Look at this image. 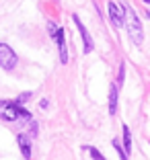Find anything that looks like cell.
<instances>
[{"instance_id": "obj_1", "label": "cell", "mask_w": 150, "mask_h": 160, "mask_svg": "<svg viewBox=\"0 0 150 160\" xmlns=\"http://www.w3.org/2000/svg\"><path fill=\"white\" fill-rule=\"evenodd\" d=\"M0 119H4V121H31V113L19 101H0Z\"/></svg>"}, {"instance_id": "obj_2", "label": "cell", "mask_w": 150, "mask_h": 160, "mask_svg": "<svg viewBox=\"0 0 150 160\" xmlns=\"http://www.w3.org/2000/svg\"><path fill=\"white\" fill-rule=\"evenodd\" d=\"M122 8H123V12H126V27H127V35H130L132 43L142 45V41H144V29H142V23H140V19H138L136 10L132 8L127 2H123Z\"/></svg>"}, {"instance_id": "obj_3", "label": "cell", "mask_w": 150, "mask_h": 160, "mask_svg": "<svg viewBox=\"0 0 150 160\" xmlns=\"http://www.w3.org/2000/svg\"><path fill=\"white\" fill-rule=\"evenodd\" d=\"M17 53L13 52V47L6 45V43H0V68H4V70H14L17 68Z\"/></svg>"}, {"instance_id": "obj_4", "label": "cell", "mask_w": 150, "mask_h": 160, "mask_svg": "<svg viewBox=\"0 0 150 160\" xmlns=\"http://www.w3.org/2000/svg\"><path fill=\"white\" fill-rule=\"evenodd\" d=\"M107 10H109V19H111V23L115 25V27H122L123 21H126V12H122V6H117L115 2H109Z\"/></svg>"}, {"instance_id": "obj_5", "label": "cell", "mask_w": 150, "mask_h": 160, "mask_svg": "<svg viewBox=\"0 0 150 160\" xmlns=\"http://www.w3.org/2000/svg\"><path fill=\"white\" fill-rule=\"evenodd\" d=\"M74 19V23H76V27H78V33H80V37H82V41H85V53H91L93 52V37L89 35V31H86V27L82 23H80V19L78 17H72Z\"/></svg>"}, {"instance_id": "obj_6", "label": "cell", "mask_w": 150, "mask_h": 160, "mask_svg": "<svg viewBox=\"0 0 150 160\" xmlns=\"http://www.w3.org/2000/svg\"><path fill=\"white\" fill-rule=\"evenodd\" d=\"M56 41H58V49H60V62L66 64L68 62V49H66V33L64 29L58 27V33H56Z\"/></svg>"}, {"instance_id": "obj_7", "label": "cell", "mask_w": 150, "mask_h": 160, "mask_svg": "<svg viewBox=\"0 0 150 160\" xmlns=\"http://www.w3.org/2000/svg\"><path fill=\"white\" fill-rule=\"evenodd\" d=\"M17 144H19V148H21L25 158H31V140H29V136L19 133V136H17Z\"/></svg>"}, {"instance_id": "obj_8", "label": "cell", "mask_w": 150, "mask_h": 160, "mask_svg": "<svg viewBox=\"0 0 150 160\" xmlns=\"http://www.w3.org/2000/svg\"><path fill=\"white\" fill-rule=\"evenodd\" d=\"M117 84H111V88H109V113L115 115V111H117Z\"/></svg>"}, {"instance_id": "obj_9", "label": "cell", "mask_w": 150, "mask_h": 160, "mask_svg": "<svg viewBox=\"0 0 150 160\" xmlns=\"http://www.w3.org/2000/svg\"><path fill=\"white\" fill-rule=\"evenodd\" d=\"M123 148H126L127 154L132 152V133H130V127L127 125H123Z\"/></svg>"}, {"instance_id": "obj_10", "label": "cell", "mask_w": 150, "mask_h": 160, "mask_svg": "<svg viewBox=\"0 0 150 160\" xmlns=\"http://www.w3.org/2000/svg\"><path fill=\"white\" fill-rule=\"evenodd\" d=\"M113 148L117 150V154H119V158H122V160L127 158V152H126V148H123V144H119V140H113Z\"/></svg>"}, {"instance_id": "obj_11", "label": "cell", "mask_w": 150, "mask_h": 160, "mask_svg": "<svg viewBox=\"0 0 150 160\" xmlns=\"http://www.w3.org/2000/svg\"><path fill=\"white\" fill-rule=\"evenodd\" d=\"M123 78H126V64H119V72H117V86L123 84Z\"/></svg>"}, {"instance_id": "obj_12", "label": "cell", "mask_w": 150, "mask_h": 160, "mask_svg": "<svg viewBox=\"0 0 150 160\" xmlns=\"http://www.w3.org/2000/svg\"><path fill=\"white\" fill-rule=\"evenodd\" d=\"M85 150H86V152H89V154H91V156H93V158H95V160H103V158H105V156H103V154H101V152H99V150H97V148H91V146H89V148H85Z\"/></svg>"}, {"instance_id": "obj_13", "label": "cell", "mask_w": 150, "mask_h": 160, "mask_svg": "<svg viewBox=\"0 0 150 160\" xmlns=\"http://www.w3.org/2000/svg\"><path fill=\"white\" fill-rule=\"evenodd\" d=\"M47 31H49V35H52V37L56 39V33H58V27H56V25L49 23V25H47Z\"/></svg>"}, {"instance_id": "obj_14", "label": "cell", "mask_w": 150, "mask_h": 160, "mask_svg": "<svg viewBox=\"0 0 150 160\" xmlns=\"http://www.w3.org/2000/svg\"><path fill=\"white\" fill-rule=\"evenodd\" d=\"M29 99H31V92H23V94H21V97H19V99H17V101H19V103L23 105L25 101H29Z\"/></svg>"}, {"instance_id": "obj_15", "label": "cell", "mask_w": 150, "mask_h": 160, "mask_svg": "<svg viewBox=\"0 0 150 160\" xmlns=\"http://www.w3.org/2000/svg\"><path fill=\"white\" fill-rule=\"evenodd\" d=\"M47 105H49V103H47V99H41V103H39V107H41V109H45Z\"/></svg>"}, {"instance_id": "obj_16", "label": "cell", "mask_w": 150, "mask_h": 160, "mask_svg": "<svg viewBox=\"0 0 150 160\" xmlns=\"http://www.w3.org/2000/svg\"><path fill=\"white\" fill-rule=\"evenodd\" d=\"M146 14H148V19H150V10H148V12H146Z\"/></svg>"}, {"instance_id": "obj_17", "label": "cell", "mask_w": 150, "mask_h": 160, "mask_svg": "<svg viewBox=\"0 0 150 160\" xmlns=\"http://www.w3.org/2000/svg\"><path fill=\"white\" fill-rule=\"evenodd\" d=\"M144 2H148V4H150V0H144Z\"/></svg>"}]
</instances>
